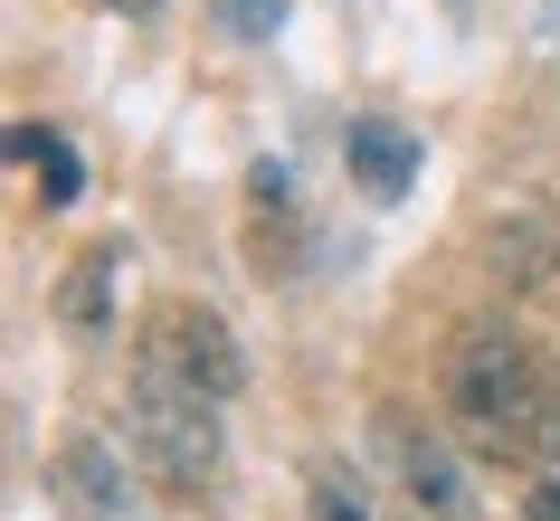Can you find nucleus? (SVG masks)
Listing matches in <instances>:
<instances>
[{"instance_id": "20e7f679", "label": "nucleus", "mask_w": 560, "mask_h": 521, "mask_svg": "<svg viewBox=\"0 0 560 521\" xmlns=\"http://www.w3.org/2000/svg\"><path fill=\"white\" fill-rule=\"evenodd\" d=\"M48 493L67 521H133V484H124V455L105 436H67L48 464Z\"/></svg>"}, {"instance_id": "f8f14e48", "label": "nucleus", "mask_w": 560, "mask_h": 521, "mask_svg": "<svg viewBox=\"0 0 560 521\" xmlns=\"http://www.w3.org/2000/svg\"><path fill=\"white\" fill-rule=\"evenodd\" d=\"M523 521H560V474H541V484L523 493Z\"/></svg>"}, {"instance_id": "39448f33", "label": "nucleus", "mask_w": 560, "mask_h": 521, "mask_svg": "<svg viewBox=\"0 0 560 521\" xmlns=\"http://www.w3.org/2000/svg\"><path fill=\"white\" fill-rule=\"evenodd\" d=\"M389 455H399V484H409V512L418 521H475V493H466V464L446 455L428 427L389 417Z\"/></svg>"}, {"instance_id": "9b49d317", "label": "nucleus", "mask_w": 560, "mask_h": 521, "mask_svg": "<svg viewBox=\"0 0 560 521\" xmlns=\"http://www.w3.org/2000/svg\"><path fill=\"white\" fill-rule=\"evenodd\" d=\"M209 20H219V38H237V48H266V38L285 29V0H209Z\"/></svg>"}, {"instance_id": "f03ea898", "label": "nucleus", "mask_w": 560, "mask_h": 521, "mask_svg": "<svg viewBox=\"0 0 560 521\" xmlns=\"http://www.w3.org/2000/svg\"><path fill=\"white\" fill-rule=\"evenodd\" d=\"M133 446H143V464L172 493H209V484H219V464H229L219 399H200V389L143 370V379H133Z\"/></svg>"}, {"instance_id": "ddd939ff", "label": "nucleus", "mask_w": 560, "mask_h": 521, "mask_svg": "<svg viewBox=\"0 0 560 521\" xmlns=\"http://www.w3.org/2000/svg\"><path fill=\"white\" fill-rule=\"evenodd\" d=\"M105 10H133V20H152V10H162V0H105Z\"/></svg>"}, {"instance_id": "f257e3e1", "label": "nucleus", "mask_w": 560, "mask_h": 521, "mask_svg": "<svg viewBox=\"0 0 560 521\" xmlns=\"http://www.w3.org/2000/svg\"><path fill=\"white\" fill-rule=\"evenodd\" d=\"M446 417H456L466 455L551 474L560 464V370H551V351L523 342L513 322H466L456 351H446Z\"/></svg>"}, {"instance_id": "9d476101", "label": "nucleus", "mask_w": 560, "mask_h": 521, "mask_svg": "<svg viewBox=\"0 0 560 521\" xmlns=\"http://www.w3.org/2000/svg\"><path fill=\"white\" fill-rule=\"evenodd\" d=\"M304 512L314 521H371V493H361V474H342V464H314V474H304Z\"/></svg>"}, {"instance_id": "7ed1b4c3", "label": "nucleus", "mask_w": 560, "mask_h": 521, "mask_svg": "<svg viewBox=\"0 0 560 521\" xmlns=\"http://www.w3.org/2000/svg\"><path fill=\"white\" fill-rule=\"evenodd\" d=\"M143 370H162V379H180V389H200V399L229 407L237 389H247V351H237V332H229L219 304L172 294V304L143 313Z\"/></svg>"}, {"instance_id": "423d86ee", "label": "nucleus", "mask_w": 560, "mask_h": 521, "mask_svg": "<svg viewBox=\"0 0 560 521\" xmlns=\"http://www.w3.org/2000/svg\"><path fill=\"white\" fill-rule=\"evenodd\" d=\"M342 162H352V180L371 190V200H399L418 180V133H399V123H381V115H361L352 133H342Z\"/></svg>"}, {"instance_id": "0eeeda50", "label": "nucleus", "mask_w": 560, "mask_h": 521, "mask_svg": "<svg viewBox=\"0 0 560 521\" xmlns=\"http://www.w3.org/2000/svg\"><path fill=\"white\" fill-rule=\"evenodd\" d=\"M10 162H20V171L38 180V200H48V209H67L77 190H86V171H77V152H67L58 133H48V123H10Z\"/></svg>"}, {"instance_id": "6e6552de", "label": "nucleus", "mask_w": 560, "mask_h": 521, "mask_svg": "<svg viewBox=\"0 0 560 521\" xmlns=\"http://www.w3.org/2000/svg\"><path fill=\"white\" fill-rule=\"evenodd\" d=\"M494 275H513V285H551V275H560V228H551V218H513V228L494 237Z\"/></svg>"}, {"instance_id": "1a4fd4ad", "label": "nucleus", "mask_w": 560, "mask_h": 521, "mask_svg": "<svg viewBox=\"0 0 560 521\" xmlns=\"http://www.w3.org/2000/svg\"><path fill=\"white\" fill-rule=\"evenodd\" d=\"M115 265H124V237H105V247H86V257H77V275H67V322H77V332H105V285H115Z\"/></svg>"}]
</instances>
